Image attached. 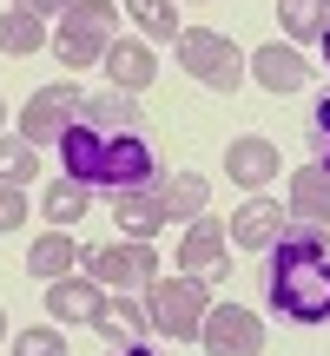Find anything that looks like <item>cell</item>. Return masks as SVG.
I'll list each match as a JSON object with an SVG mask.
<instances>
[{"label": "cell", "mask_w": 330, "mask_h": 356, "mask_svg": "<svg viewBox=\"0 0 330 356\" xmlns=\"http://www.w3.org/2000/svg\"><path fill=\"white\" fill-rule=\"evenodd\" d=\"M113 225L126 231V238H152V231L165 225L159 191H152V185H139V191H113Z\"/></svg>", "instance_id": "4fadbf2b"}, {"label": "cell", "mask_w": 330, "mask_h": 356, "mask_svg": "<svg viewBox=\"0 0 330 356\" xmlns=\"http://www.w3.org/2000/svg\"><path fill=\"white\" fill-rule=\"evenodd\" d=\"M119 356H152V350H146V343H132V350H119Z\"/></svg>", "instance_id": "f546056e"}, {"label": "cell", "mask_w": 330, "mask_h": 356, "mask_svg": "<svg viewBox=\"0 0 330 356\" xmlns=\"http://www.w3.org/2000/svg\"><path fill=\"white\" fill-rule=\"evenodd\" d=\"M324 66H330V26H324Z\"/></svg>", "instance_id": "4dcf8cb0"}, {"label": "cell", "mask_w": 330, "mask_h": 356, "mask_svg": "<svg viewBox=\"0 0 330 356\" xmlns=\"http://www.w3.org/2000/svg\"><path fill=\"white\" fill-rule=\"evenodd\" d=\"M0 178H13V185L40 178V145H33V139H13V132H0Z\"/></svg>", "instance_id": "d4e9b609"}, {"label": "cell", "mask_w": 330, "mask_h": 356, "mask_svg": "<svg viewBox=\"0 0 330 356\" xmlns=\"http://www.w3.org/2000/svg\"><path fill=\"white\" fill-rule=\"evenodd\" d=\"M278 20L291 40H324L330 26V0H278Z\"/></svg>", "instance_id": "7402d4cb"}, {"label": "cell", "mask_w": 330, "mask_h": 356, "mask_svg": "<svg viewBox=\"0 0 330 356\" xmlns=\"http://www.w3.org/2000/svg\"><path fill=\"white\" fill-rule=\"evenodd\" d=\"M205 284L191 277H172V284H146V317H152V330H165V337H198V323H205Z\"/></svg>", "instance_id": "5b68a950"}, {"label": "cell", "mask_w": 330, "mask_h": 356, "mask_svg": "<svg viewBox=\"0 0 330 356\" xmlns=\"http://www.w3.org/2000/svg\"><path fill=\"white\" fill-rule=\"evenodd\" d=\"M0 343H7V310H0Z\"/></svg>", "instance_id": "1f68e13d"}, {"label": "cell", "mask_w": 330, "mask_h": 356, "mask_svg": "<svg viewBox=\"0 0 330 356\" xmlns=\"http://www.w3.org/2000/svg\"><path fill=\"white\" fill-rule=\"evenodd\" d=\"M265 297L291 323H330V231L297 225L265 251Z\"/></svg>", "instance_id": "6da1fadb"}, {"label": "cell", "mask_w": 330, "mask_h": 356, "mask_svg": "<svg viewBox=\"0 0 330 356\" xmlns=\"http://www.w3.org/2000/svg\"><path fill=\"white\" fill-rule=\"evenodd\" d=\"M291 218L297 225H330V172L324 165L291 172Z\"/></svg>", "instance_id": "9a60e30c"}, {"label": "cell", "mask_w": 330, "mask_h": 356, "mask_svg": "<svg viewBox=\"0 0 330 356\" xmlns=\"http://www.w3.org/2000/svg\"><path fill=\"white\" fill-rule=\"evenodd\" d=\"M86 204H93V191L79 185V178H66V172H60V178L47 185V218H53L60 231H66V225H79V218H86Z\"/></svg>", "instance_id": "44dd1931"}, {"label": "cell", "mask_w": 330, "mask_h": 356, "mask_svg": "<svg viewBox=\"0 0 330 356\" xmlns=\"http://www.w3.org/2000/svg\"><path fill=\"white\" fill-rule=\"evenodd\" d=\"M304 139H311V165H324L330 172V92L317 106H311V126H304Z\"/></svg>", "instance_id": "484cf974"}, {"label": "cell", "mask_w": 330, "mask_h": 356, "mask_svg": "<svg viewBox=\"0 0 330 356\" xmlns=\"http://www.w3.org/2000/svg\"><path fill=\"white\" fill-rule=\"evenodd\" d=\"M178 66H185L198 86H212V92H238V79H244L251 60H244L225 33H212V26H185V33H178Z\"/></svg>", "instance_id": "277c9868"}, {"label": "cell", "mask_w": 330, "mask_h": 356, "mask_svg": "<svg viewBox=\"0 0 330 356\" xmlns=\"http://www.w3.org/2000/svg\"><path fill=\"white\" fill-rule=\"evenodd\" d=\"M225 238H231L225 225H212V218H198V225H191L185 238H178V264H185L191 277H198V270H212V264H225Z\"/></svg>", "instance_id": "2e32d148"}, {"label": "cell", "mask_w": 330, "mask_h": 356, "mask_svg": "<svg viewBox=\"0 0 330 356\" xmlns=\"http://www.w3.org/2000/svg\"><path fill=\"white\" fill-rule=\"evenodd\" d=\"M40 47H47V20H40V13H26V7L0 13V53L26 60V53H40Z\"/></svg>", "instance_id": "d6986e66"}, {"label": "cell", "mask_w": 330, "mask_h": 356, "mask_svg": "<svg viewBox=\"0 0 330 356\" xmlns=\"http://www.w3.org/2000/svg\"><path fill=\"white\" fill-rule=\"evenodd\" d=\"M106 310V284L93 277H53L47 284V317L53 323H93Z\"/></svg>", "instance_id": "8fae6325"}, {"label": "cell", "mask_w": 330, "mask_h": 356, "mask_svg": "<svg viewBox=\"0 0 330 356\" xmlns=\"http://www.w3.org/2000/svg\"><path fill=\"white\" fill-rule=\"evenodd\" d=\"M0 132H7V106H0Z\"/></svg>", "instance_id": "d6a6232c"}, {"label": "cell", "mask_w": 330, "mask_h": 356, "mask_svg": "<svg viewBox=\"0 0 330 356\" xmlns=\"http://www.w3.org/2000/svg\"><path fill=\"white\" fill-rule=\"evenodd\" d=\"M13 356H66V337L47 330V323H33V330L13 337Z\"/></svg>", "instance_id": "4316f807"}, {"label": "cell", "mask_w": 330, "mask_h": 356, "mask_svg": "<svg viewBox=\"0 0 330 356\" xmlns=\"http://www.w3.org/2000/svg\"><path fill=\"white\" fill-rule=\"evenodd\" d=\"M159 204H165V218H198L205 211V198H212V185H205L198 172H178V178H159Z\"/></svg>", "instance_id": "ffe728a7"}, {"label": "cell", "mask_w": 330, "mask_h": 356, "mask_svg": "<svg viewBox=\"0 0 330 356\" xmlns=\"http://www.w3.org/2000/svg\"><path fill=\"white\" fill-rule=\"evenodd\" d=\"M225 178H231V185H244V191L271 185V178H278V145L258 139V132L231 139V145H225Z\"/></svg>", "instance_id": "30bf717a"}, {"label": "cell", "mask_w": 330, "mask_h": 356, "mask_svg": "<svg viewBox=\"0 0 330 356\" xmlns=\"http://www.w3.org/2000/svg\"><path fill=\"white\" fill-rule=\"evenodd\" d=\"M73 257H79L73 231H40V238H33V251H26V270L53 284V277H73Z\"/></svg>", "instance_id": "e0dca14e"}, {"label": "cell", "mask_w": 330, "mask_h": 356, "mask_svg": "<svg viewBox=\"0 0 330 356\" xmlns=\"http://www.w3.org/2000/svg\"><path fill=\"white\" fill-rule=\"evenodd\" d=\"M251 79H258V86H265V92H304V60H297V53L291 47H258L251 53Z\"/></svg>", "instance_id": "5bb4252c"}, {"label": "cell", "mask_w": 330, "mask_h": 356, "mask_svg": "<svg viewBox=\"0 0 330 356\" xmlns=\"http://www.w3.org/2000/svg\"><path fill=\"white\" fill-rule=\"evenodd\" d=\"M100 66H106V79H113L119 92H146V86H152V73H159V66H152V47H146V40H126V33L106 47Z\"/></svg>", "instance_id": "7c38bea8"}, {"label": "cell", "mask_w": 330, "mask_h": 356, "mask_svg": "<svg viewBox=\"0 0 330 356\" xmlns=\"http://www.w3.org/2000/svg\"><path fill=\"white\" fill-rule=\"evenodd\" d=\"M198 343H205V356H258L265 350V317L244 304H212L198 323Z\"/></svg>", "instance_id": "8992f818"}, {"label": "cell", "mask_w": 330, "mask_h": 356, "mask_svg": "<svg viewBox=\"0 0 330 356\" xmlns=\"http://www.w3.org/2000/svg\"><path fill=\"white\" fill-rule=\"evenodd\" d=\"M60 159H66V178H79L86 191H139L152 185V152L146 139L132 132H100V126H66L60 139Z\"/></svg>", "instance_id": "7a4b0ae2"}, {"label": "cell", "mask_w": 330, "mask_h": 356, "mask_svg": "<svg viewBox=\"0 0 330 356\" xmlns=\"http://www.w3.org/2000/svg\"><path fill=\"white\" fill-rule=\"evenodd\" d=\"M146 323H152V317H146L139 304H126V297H106V310H100V317H93V330H100L106 343L132 350V343H139V337H146Z\"/></svg>", "instance_id": "ac0fdd59"}, {"label": "cell", "mask_w": 330, "mask_h": 356, "mask_svg": "<svg viewBox=\"0 0 330 356\" xmlns=\"http://www.w3.org/2000/svg\"><path fill=\"white\" fill-rule=\"evenodd\" d=\"M231 244L238 251H271V244L291 231V211H278V198H244L238 211H231Z\"/></svg>", "instance_id": "9c48e42d"}, {"label": "cell", "mask_w": 330, "mask_h": 356, "mask_svg": "<svg viewBox=\"0 0 330 356\" xmlns=\"http://www.w3.org/2000/svg\"><path fill=\"white\" fill-rule=\"evenodd\" d=\"M86 113V99H79L73 86H40L33 99H26V113H20V139H33V145H53V139H66V126Z\"/></svg>", "instance_id": "52a82bcc"}, {"label": "cell", "mask_w": 330, "mask_h": 356, "mask_svg": "<svg viewBox=\"0 0 330 356\" xmlns=\"http://www.w3.org/2000/svg\"><path fill=\"white\" fill-rule=\"evenodd\" d=\"M119 20L126 13L119 7H106V0H79L73 13L60 20V33H53V53H60V66H100L106 60V47L119 40Z\"/></svg>", "instance_id": "3957f363"}, {"label": "cell", "mask_w": 330, "mask_h": 356, "mask_svg": "<svg viewBox=\"0 0 330 356\" xmlns=\"http://www.w3.org/2000/svg\"><path fill=\"white\" fill-rule=\"evenodd\" d=\"M20 7H26V13H40V20H47V13H73L79 0H20Z\"/></svg>", "instance_id": "f1b7e54d"}, {"label": "cell", "mask_w": 330, "mask_h": 356, "mask_svg": "<svg viewBox=\"0 0 330 356\" xmlns=\"http://www.w3.org/2000/svg\"><path fill=\"white\" fill-rule=\"evenodd\" d=\"M86 277L106 284V291H132V284H152V277H159V257H152V244H146V238L106 244V251L86 257Z\"/></svg>", "instance_id": "ba28073f"}, {"label": "cell", "mask_w": 330, "mask_h": 356, "mask_svg": "<svg viewBox=\"0 0 330 356\" xmlns=\"http://www.w3.org/2000/svg\"><path fill=\"white\" fill-rule=\"evenodd\" d=\"M79 119H93L100 132H126V126H139V119H132V92H119V86L93 92V99H86V113H79Z\"/></svg>", "instance_id": "603a6c76"}, {"label": "cell", "mask_w": 330, "mask_h": 356, "mask_svg": "<svg viewBox=\"0 0 330 356\" xmlns=\"http://www.w3.org/2000/svg\"><path fill=\"white\" fill-rule=\"evenodd\" d=\"M26 225V191L13 178H0V231H20Z\"/></svg>", "instance_id": "83f0119b"}, {"label": "cell", "mask_w": 330, "mask_h": 356, "mask_svg": "<svg viewBox=\"0 0 330 356\" xmlns=\"http://www.w3.org/2000/svg\"><path fill=\"white\" fill-rule=\"evenodd\" d=\"M126 20H139L146 40H172V47H178V33H185L178 13H172V0H126Z\"/></svg>", "instance_id": "cb8c5ba5"}]
</instances>
